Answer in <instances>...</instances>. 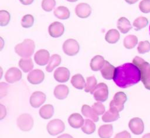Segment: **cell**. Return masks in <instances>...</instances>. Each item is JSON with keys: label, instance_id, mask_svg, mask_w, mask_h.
Here are the masks:
<instances>
[{"label": "cell", "instance_id": "b9f144b4", "mask_svg": "<svg viewBox=\"0 0 150 138\" xmlns=\"http://www.w3.org/2000/svg\"><path fill=\"white\" fill-rule=\"evenodd\" d=\"M1 119H2L6 114V108L5 107L2 105L1 104Z\"/></svg>", "mask_w": 150, "mask_h": 138}, {"label": "cell", "instance_id": "ba28073f", "mask_svg": "<svg viewBox=\"0 0 150 138\" xmlns=\"http://www.w3.org/2000/svg\"><path fill=\"white\" fill-rule=\"evenodd\" d=\"M93 96L97 101H105L108 97V89L107 84L104 83H98L93 93Z\"/></svg>", "mask_w": 150, "mask_h": 138}, {"label": "cell", "instance_id": "8992f818", "mask_svg": "<svg viewBox=\"0 0 150 138\" xmlns=\"http://www.w3.org/2000/svg\"><path fill=\"white\" fill-rule=\"evenodd\" d=\"M46 129L50 135L56 136L62 133L64 130L65 125L62 120L54 119L49 122Z\"/></svg>", "mask_w": 150, "mask_h": 138}, {"label": "cell", "instance_id": "7c38bea8", "mask_svg": "<svg viewBox=\"0 0 150 138\" xmlns=\"http://www.w3.org/2000/svg\"><path fill=\"white\" fill-rule=\"evenodd\" d=\"M70 75V72L67 68L65 67H60L55 70L53 76L57 82L59 83H64L69 80Z\"/></svg>", "mask_w": 150, "mask_h": 138}, {"label": "cell", "instance_id": "d590c367", "mask_svg": "<svg viewBox=\"0 0 150 138\" xmlns=\"http://www.w3.org/2000/svg\"><path fill=\"white\" fill-rule=\"evenodd\" d=\"M11 19L10 13L5 10H0V26H5L8 24Z\"/></svg>", "mask_w": 150, "mask_h": 138}, {"label": "cell", "instance_id": "9c48e42d", "mask_svg": "<svg viewBox=\"0 0 150 138\" xmlns=\"http://www.w3.org/2000/svg\"><path fill=\"white\" fill-rule=\"evenodd\" d=\"M128 126L130 130L137 135L142 134L144 130L143 121L138 117L132 118L129 122Z\"/></svg>", "mask_w": 150, "mask_h": 138}, {"label": "cell", "instance_id": "7dc6e473", "mask_svg": "<svg viewBox=\"0 0 150 138\" xmlns=\"http://www.w3.org/2000/svg\"><path fill=\"white\" fill-rule=\"evenodd\" d=\"M66 1L68 2H74L77 1L78 0H66Z\"/></svg>", "mask_w": 150, "mask_h": 138}, {"label": "cell", "instance_id": "7a4b0ae2", "mask_svg": "<svg viewBox=\"0 0 150 138\" xmlns=\"http://www.w3.org/2000/svg\"><path fill=\"white\" fill-rule=\"evenodd\" d=\"M132 63L140 70L141 80L145 87L150 90V64L139 56H136L132 60Z\"/></svg>", "mask_w": 150, "mask_h": 138}, {"label": "cell", "instance_id": "ffe728a7", "mask_svg": "<svg viewBox=\"0 0 150 138\" xmlns=\"http://www.w3.org/2000/svg\"><path fill=\"white\" fill-rule=\"evenodd\" d=\"M105 60L103 56L101 55H96L94 56L90 62V68L93 71H98L101 70L104 65Z\"/></svg>", "mask_w": 150, "mask_h": 138}, {"label": "cell", "instance_id": "60d3db41", "mask_svg": "<svg viewBox=\"0 0 150 138\" xmlns=\"http://www.w3.org/2000/svg\"><path fill=\"white\" fill-rule=\"evenodd\" d=\"M114 138H131L130 133L127 130H124L121 132L117 133Z\"/></svg>", "mask_w": 150, "mask_h": 138}, {"label": "cell", "instance_id": "3957f363", "mask_svg": "<svg viewBox=\"0 0 150 138\" xmlns=\"http://www.w3.org/2000/svg\"><path fill=\"white\" fill-rule=\"evenodd\" d=\"M35 49V44L31 39H25L15 47V52L22 58H30Z\"/></svg>", "mask_w": 150, "mask_h": 138}, {"label": "cell", "instance_id": "f6af8a7d", "mask_svg": "<svg viewBox=\"0 0 150 138\" xmlns=\"http://www.w3.org/2000/svg\"><path fill=\"white\" fill-rule=\"evenodd\" d=\"M138 0H125V1L127 3H128L130 4V5H132V4H134V3H136L137 2H138Z\"/></svg>", "mask_w": 150, "mask_h": 138}, {"label": "cell", "instance_id": "9a60e30c", "mask_svg": "<svg viewBox=\"0 0 150 138\" xmlns=\"http://www.w3.org/2000/svg\"><path fill=\"white\" fill-rule=\"evenodd\" d=\"M50 58V54L49 51L44 49H39L34 55V60L35 62L40 66L46 65L49 61Z\"/></svg>", "mask_w": 150, "mask_h": 138}, {"label": "cell", "instance_id": "c3c4849f", "mask_svg": "<svg viewBox=\"0 0 150 138\" xmlns=\"http://www.w3.org/2000/svg\"><path fill=\"white\" fill-rule=\"evenodd\" d=\"M149 34H150V26H149Z\"/></svg>", "mask_w": 150, "mask_h": 138}, {"label": "cell", "instance_id": "f546056e", "mask_svg": "<svg viewBox=\"0 0 150 138\" xmlns=\"http://www.w3.org/2000/svg\"><path fill=\"white\" fill-rule=\"evenodd\" d=\"M120 37V35L117 30L110 29L107 32L105 36V40L110 44H115L119 40Z\"/></svg>", "mask_w": 150, "mask_h": 138}, {"label": "cell", "instance_id": "ee69618b", "mask_svg": "<svg viewBox=\"0 0 150 138\" xmlns=\"http://www.w3.org/2000/svg\"><path fill=\"white\" fill-rule=\"evenodd\" d=\"M57 138H73V137L69 134L66 133V134H63V135L58 136Z\"/></svg>", "mask_w": 150, "mask_h": 138}, {"label": "cell", "instance_id": "e0dca14e", "mask_svg": "<svg viewBox=\"0 0 150 138\" xmlns=\"http://www.w3.org/2000/svg\"><path fill=\"white\" fill-rule=\"evenodd\" d=\"M115 68L107 61H105L104 65L101 69L102 76L107 80L113 79L115 73Z\"/></svg>", "mask_w": 150, "mask_h": 138}, {"label": "cell", "instance_id": "277c9868", "mask_svg": "<svg viewBox=\"0 0 150 138\" xmlns=\"http://www.w3.org/2000/svg\"><path fill=\"white\" fill-rule=\"evenodd\" d=\"M126 94L122 91L117 92L115 94L113 100L110 103V108L114 109L118 112L124 109V104L127 101Z\"/></svg>", "mask_w": 150, "mask_h": 138}, {"label": "cell", "instance_id": "ab89813d", "mask_svg": "<svg viewBox=\"0 0 150 138\" xmlns=\"http://www.w3.org/2000/svg\"><path fill=\"white\" fill-rule=\"evenodd\" d=\"M139 8L140 10L144 13H148L150 12V0H142L139 2Z\"/></svg>", "mask_w": 150, "mask_h": 138}, {"label": "cell", "instance_id": "ac0fdd59", "mask_svg": "<svg viewBox=\"0 0 150 138\" xmlns=\"http://www.w3.org/2000/svg\"><path fill=\"white\" fill-rule=\"evenodd\" d=\"M68 122L70 126L75 129H78L83 126L84 121L80 114L73 113L69 117Z\"/></svg>", "mask_w": 150, "mask_h": 138}, {"label": "cell", "instance_id": "74e56055", "mask_svg": "<svg viewBox=\"0 0 150 138\" xmlns=\"http://www.w3.org/2000/svg\"><path fill=\"white\" fill-rule=\"evenodd\" d=\"M137 50L139 54H145L150 51V43L148 41H140L137 47Z\"/></svg>", "mask_w": 150, "mask_h": 138}, {"label": "cell", "instance_id": "30bf717a", "mask_svg": "<svg viewBox=\"0 0 150 138\" xmlns=\"http://www.w3.org/2000/svg\"><path fill=\"white\" fill-rule=\"evenodd\" d=\"M22 78V72L17 68L12 67L9 68L5 75V79L6 81L9 83H14Z\"/></svg>", "mask_w": 150, "mask_h": 138}, {"label": "cell", "instance_id": "603a6c76", "mask_svg": "<svg viewBox=\"0 0 150 138\" xmlns=\"http://www.w3.org/2000/svg\"><path fill=\"white\" fill-rule=\"evenodd\" d=\"M117 28L121 33L125 34L132 29V26L128 19L125 17H121L118 20Z\"/></svg>", "mask_w": 150, "mask_h": 138}, {"label": "cell", "instance_id": "7bdbcfd3", "mask_svg": "<svg viewBox=\"0 0 150 138\" xmlns=\"http://www.w3.org/2000/svg\"><path fill=\"white\" fill-rule=\"evenodd\" d=\"M34 0H19L21 3L24 5H30Z\"/></svg>", "mask_w": 150, "mask_h": 138}, {"label": "cell", "instance_id": "f1b7e54d", "mask_svg": "<svg viewBox=\"0 0 150 138\" xmlns=\"http://www.w3.org/2000/svg\"><path fill=\"white\" fill-rule=\"evenodd\" d=\"M19 66L25 73L30 72L33 68V63L30 58H22L18 63Z\"/></svg>", "mask_w": 150, "mask_h": 138}, {"label": "cell", "instance_id": "cb8c5ba5", "mask_svg": "<svg viewBox=\"0 0 150 138\" xmlns=\"http://www.w3.org/2000/svg\"><path fill=\"white\" fill-rule=\"evenodd\" d=\"M54 15L61 20L67 19L70 17V11L69 9L64 6H60L56 8L53 12Z\"/></svg>", "mask_w": 150, "mask_h": 138}, {"label": "cell", "instance_id": "2e32d148", "mask_svg": "<svg viewBox=\"0 0 150 138\" xmlns=\"http://www.w3.org/2000/svg\"><path fill=\"white\" fill-rule=\"evenodd\" d=\"M76 15L82 19L88 17L91 13V6L87 3H80L77 5L75 9Z\"/></svg>", "mask_w": 150, "mask_h": 138}, {"label": "cell", "instance_id": "e575fe53", "mask_svg": "<svg viewBox=\"0 0 150 138\" xmlns=\"http://www.w3.org/2000/svg\"><path fill=\"white\" fill-rule=\"evenodd\" d=\"M34 23V17L32 15L28 14L23 16L21 20V26L23 28H30L32 27Z\"/></svg>", "mask_w": 150, "mask_h": 138}, {"label": "cell", "instance_id": "6da1fadb", "mask_svg": "<svg viewBox=\"0 0 150 138\" xmlns=\"http://www.w3.org/2000/svg\"><path fill=\"white\" fill-rule=\"evenodd\" d=\"M114 83L120 88L129 87L141 80L139 68L133 63H126L115 68Z\"/></svg>", "mask_w": 150, "mask_h": 138}, {"label": "cell", "instance_id": "484cf974", "mask_svg": "<svg viewBox=\"0 0 150 138\" xmlns=\"http://www.w3.org/2000/svg\"><path fill=\"white\" fill-rule=\"evenodd\" d=\"M62 62L61 56L58 54H53L51 56L49 63L46 67V70L47 72H52L53 69L58 66Z\"/></svg>", "mask_w": 150, "mask_h": 138}, {"label": "cell", "instance_id": "1f68e13d", "mask_svg": "<svg viewBox=\"0 0 150 138\" xmlns=\"http://www.w3.org/2000/svg\"><path fill=\"white\" fill-rule=\"evenodd\" d=\"M138 43V38L136 36L129 34L127 36L123 41V44L125 48L127 49H132L134 48Z\"/></svg>", "mask_w": 150, "mask_h": 138}, {"label": "cell", "instance_id": "d6a6232c", "mask_svg": "<svg viewBox=\"0 0 150 138\" xmlns=\"http://www.w3.org/2000/svg\"><path fill=\"white\" fill-rule=\"evenodd\" d=\"M81 130L86 134L90 135L95 132L96 125L93 121L86 119L81 126Z\"/></svg>", "mask_w": 150, "mask_h": 138}, {"label": "cell", "instance_id": "7402d4cb", "mask_svg": "<svg viewBox=\"0 0 150 138\" xmlns=\"http://www.w3.org/2000/svg\"><path fill=\"white\" fill-rule=\"evenodd\" d=\"M81 113L85 117L91 119L93 122H98L99 120L98 115L94 111L92 107L89 105L84 104L81 108Z\"/></svg>", "mask_w": 150, "mask_h": 138}, {"label": "cell", "instance_id": "d4e9b609", "mask_svg": "<svg viewBox=\"0 0 150 138\" xmlns=\"http://www.w3.org/2000/svg\"><path fill=\"white\" fill-rule=\"evenodd\" d=\"M39 115L44 119H48L52 118L54 113V108L52 105L46 104L42 106L39 109Z\"/></svg>", "mask_w": 150, "mask_h": 138}, {"label": "cell", "instance_id": "5bb4252c", "mask_svg": "<svg viewBox=\"0 0 150 138\" xmlns=\"http://www.w3.org/2000/svg\"><path fill=\"white\" fill-rule=\"evenodd\" d=\"M46 98L45 93L38 91H35L32 94L30 97V104L33 108H38L45 102Z\"/></svg>", "mask_w": 150, "mask_h": 138}, {"label": "cell", "instance_id": "4316f807", "mask_svg": "<svg viewBox=\"0 0 150 138\" xmlns=\"http://www.w3.org/2000/svg\"><path fill=\"white\" fill-rule=\"evenodd\" d=\"M71 83L74 87L79 90L83 89L86 85V82L83 76L79 73L76 74L72 76Z\"/></svg>", "mask_w": 150, "mask_h": 138}, {"label": "cell", "instance_id": "bcb514c9", "mask_svg": "<svg viewBox=\"0 0 150 138\" xmlns=\"http://www.w3.org/2000/svg\"><path fill=\"white\" fill-rule=\"evenodd\" d=\"M142 138H150V133H148L145 134V135L142 137Z\"/></svg>", "mask_w": 150, "mask_h": 138}, {"label": "cell", "instance_id": "4fadbf2b", "mask_svg": "<svg viewBox=\"0 0 150 138\" xmlns=\"http://www.w3.org/2000/svg\"><path fill=\"white\" fill-rule=\"evenodd\" d=\"M45 79L43 72L40 69H35L29 72L27 76L28 82L32 84H38L41 83Z\"/></svg>", "mask_w": 150, "mask_h": 138}, {"label": "cell", "instance_id": "52a82bcc", "mask_svg": "<svg viewBox=\"0 0 150 138\" xmlns=\"http://www.w3.org/2000/svg\"><path fill=\"white\" fill-rule=\"evenodd\" d=\"M63 50L65 54L69 56H74L78 54L80 46L78 42L73 38L66 40L63 44Z\"/></svg>", "mask_w": 150, "mask_h": 138}, {"label": "cell", "instance_id": "83f0119b", "mask_svg": "<svg viewBox=\"0 0 150 138\" xmlns=\"http://www.w3.org/2000/svg\"><path fill=\"white\" fill-rule=\"evenodd\" d=\"M120 118V114L118 111L110 108L102 116V120L104 122H111L117 121Z\"/></svg>", "mask_w": 150, "mask_h": 138}, {"label": "cell", "instance_id": "d6986e66", "mask_svg": "<svg viewBox=\"0 0 150 138\" xmlns=\"http://www.w3.org/2000/svg\"><path fill=\"white\" fill-rule=\"evenodd\" d=\"M69 93V87L64 84H59L55 87L54 90V95L59 100L65 99Z\"/></svg>", "mask_w": 150, "mask_h": 138}, {"label": "cell", "instance_id": "5b68a950", "mask_svg": "<svg viewBox=\"0 0 150 138\" xmlns=\"http://www.w3.org/2000/svg\"><path fill=\"white\" fill-rule=\"evenodd\" d=\"M17 126L22 131H29L33 128V119L28 114H21L17 119Z\"/></svg>", "mask_w": 150, "mask_h": 138}, {"label": "cell", "instance_id": "4dcf8cb0", "mask_svg": "<svg viewBox=\"0 0 150 138\" xmlns=\"http://www.w3.org/2000/svg\"><path fill=\"white\" fill-rule=\"evenodd\" d=\"M97 80L94 76H90L87 77V80L84 87V91L90 94H93L97 87Z\"/></svg>", "mask_w": 150, "mask_h": 138}, {"label": "cell", "instance_id": "8fae6325", "mask_svg": "<svg viewBox=\"0 0 150 138\" xmlns=\"http://www.w3.org/2000/svg\"><path fill=\"white\" fill-rule=\"evenodd\" d=\"M48 31L52 37L58 38L62 36L64 33V25L59 22H54L49 25Z\"/></svg>", "mask_w": 150, "mask_h": 138}, {"label": "cell", "instance_id": "836d02e7", "mask_svg": "<svg viewBox=\"0 0 150 138\" xmlns=\"http://www.w3.org/2000/svg\"><path fill=\"white\" fill-rule=\"evenodd\" d=\"M148 24V19L145 17L143 16H139L136 18L133 22V26L135 27V30H139L145 27Z\"/></svg>", "mask_w": 150, "mask_h": 138}, {"label": "cell", "instance_id": "8d00e7d4", "mask_svg": "<svg viewBox=\"0 0 150 138\" xmlns=\"http://www.w3.org/2000/svg\"><path fill=\"white\" fill-rule=\"evenodd\" d=\"M56 5L55 0H42V8L46 12L52 11Z\"/></svg>", "mask_w": 150, "mask_h": 138}, {"label": "cell", "instance_id": "44dd1931", "mask_svg": "<svg viewBox=\"0 0 150 138\" xmlns=\"http://www.w3.org/2000/svg\"><path fill=\"white\" fill-rule=\"evenodd\" d=\"M113 133V126L111 124L101 125L98 130V134L100 138H110Z\"/></svg>", "mask_w": 150, "mask_h": 138}, {"label": "cell", "instance_id": "f35d334b", "mask_svg": "<svg viewBox=\"0 0 150 138\" xmlns=\"http://www.w3.org/2000/svg\"><path fill=\"white\" fill-rule=\"evenodd\" d=\"M92 108L98 115L104 114L105 112V106L101 102L99 101L94 103L92 105Z\"/></svg>", "mask_w": 150, "mask_h": 138}]
</instances>
